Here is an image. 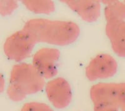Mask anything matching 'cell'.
I'll use <instances>...</instances> for the list:
<instances>
[{
    "mask_svg": "<svg viewBox=\"0 0 125 111\" xmlns=\"http://www.w3.org/2000/svg\"><path fill=\"white\" fill-rule=\"evenodd\" d=\"M24 6L36 14H48L54 11L55 4L52 1L25 0L22 1Z\"/></svg>",
    "mask_w": 125,
    "mask_h": 111,
    "instance_id": "obj_11",
    "label": "cell"
},
{
    "mask_svg": "<svg viewBox=\"0 0 125 111\" xmlns=\"http://www.w3.org/2000/svg\"><path fill=\"white\" fill-rule=\"evenodd\" d=\"M18 8L16 1H0V13L3 16L10 15Z\"/></svg>",
    "mask_w": 125,
    "mask_h": 111,
    "instance_id": "obj_13",
    "label": "cell"
},
{
    "mask_svg": "<svg viewBox=\"0 0 125 111\" xmlns=\"http://www.w3.org/2000/svg\"><path fill=\"white\" fill-rule=\"evenodd\" d=\"M36 44L32 37L22 29L6 39L4 44V54L10 59L22 61L30 57Z\"/></svg>",
    "mask_w": 125,
    "mask_h": 111,
    "instance_id": "obj_3",
    "label": "cell"
},
{
    "mask_svg": "<svg viewBox=\"0 0 125 111\" xmlns=\"http://www.w3.org/2000/svg\"><path fill=\"white\" fill-rule=\"evenodd\" d=\"M85 21H96L101 15V4L95 0H64L61 1Z\"/></svg>",
    "mask_w": 125,
    "mask_h": 111,
    "instance_id": "obj_8",
    "label": "cell"
},
{
    "mask_svg": "<svg viewBox=\"0 0 125 111\" xmlns=\"http://www.w3.org/2000/svg\"><path fill=\"white\" fill-rule=\"evenodd\" d=\"M118 107L111 105H96L94 107V111H119Z\"/></svg>",
    "mask_w": 125,
    "mask_h": 111,
    "instance_id": "obj_14",
    "label": "cell"
},
{
    "mask_svg": "<svg viewBox=\"0 0 125 111\" xmlns=\"http://www.w3.org/2000/svg\"><path fill=\"white\" fill-rule=\"evenodd\" d=\"M106 6L104 16L107 23H120L125 20V3L118 1H102Z\"/></svg>",
    "mask_w": 125,
    "mask_h": 111,
    "instance_id": "obj_10",
    "label": "cell"
},
{
    "mask_svg": "<svg viewBox=\"0 0 125 111\" xmlns=\"http://www.w3.org/2000/svg\"></svg>",
    "mask_w": 125,
    "mask_h": 111,
    "instance_id": "obj_16",
    "label": "cell"
},
{
    "mask_svg": "<svg viewBox=\"0 0 125 111\" xmlns=\"http://www.w3.org/2000/svg\"><path fill=\"white\" fill-rule=\"evenodd\" d=\"M44 85V78L33 64L20 63L14 65L10 73L8 96L14 102L21 101L27 95L41 91Z\"/></svg>",
    "mask_w": 125,
    "mask_h": 111,
    "instance_id": "obj_2",
    "label": "cell"
},
{
    "mask_svg": "<svg viewBox=\"0 0 125 111\" xmlns=\"http://www.w3.org/2000/svg\"><path fill=\"white\" fill-rule=\"evenodd\" d=\"M106 34L113 51L119 57H125V21L106 23Z\"/></svg>",
    "mask_w": 125,
    "mask_h": 111,
    "instance_id": "obj_9",
    "label": "cell"
},
{
    "mask_svg": "<svg viewBox=\"0 0 125 111\" xmlns=\"http://www.w3.org/2000/svg\"><path fill=\"white\" fill-rule=\"evenodd\" d=\"M46 93L50 102L57 109L66 108L72 100L70 84L62 77L53 79L47 83Z\"/></svg>",
    "mask_w": 125,
    "mask_h": 111,
    "instance_id": "obj_6",
    "label": "cell"
},
{
    "mask_svg": "<svg viewBox=\"0 0 125 111\" xmlns=\"http://www.w3.org/2000/svg\"><path fill=\"white\" fill-rule=\"evenodd\" d=\"M118 64L115 59L107 54H101L94 57L86 67L87 78L94 81L113 77L117 72Z\"/></svg>",
    "mask_w": 125,
    "mask_h": 111,
    "instance_id": "obj_5",
    "label": "cell"
},
{
    "mask_svg": "<svg viewBox=\"0 0 125 111\" xmlns=\"http://www.w3.org/2000/svg\"><path fill=\"white\" fill-rule=\"evenodd\" d=\"M90 96L94 105H111L120 108L125 98V83H98L91 88Z\"/></svg>",
    "mask_w": 125,
    "mask_h": 111,
    "instance_id": "obj_4",
    "label": "cell"
},
{
    "mask_svg": "<svg viewBox=\"0 0 125 111\" xmlns=\"http://www.w3.org/2000/svg\"><path fill=\"white\" fill-rule=\"evenodd\" d=\"M23 29L27 32L36 43H47L56 46L72 44L80 34V28L73 22L42 18L29 20Z\"/></svg>",
    "mask_w": 125,
    "mask_h": 111,
    "instance_id": "obj_1",
    "label": "cell"
},
{
    "mask_svg": "<svg viewBox=\"0 0 125 111\" xmlns=\"http://www.w3.org/2000/svg\"><path fill=\"white\" fill-rule=\"evenodd\" d=\"M60 51L54 48L40 49L34 54L33 65L44 79H50L57 74V64Z\"/></svg>",
    "mask_w": 125,
    "mask_h": 111,
    "instance_id": "obj_7",
    "label": "cell"
},
{
    "mask_svg": "<svg viewBox=\"0 0 125 111\" xmlns=\"http://www.w3.org/2000/svg\"><path fill=\"white\" fill-rule=\"evenodd\" d=\"M20 111H54L47 104L38 102H31L24 104Z\"/></svg>",
    "mask_w": 125,
    "mask_h": 111,
    "instance_id": "obj_12",
    "label": "cell"
},
{
    "mask_svg": "<svg viewBox=\"0 0 125 111\" xmlns=\"http://www.w3.org/2000/svg\"><path fill=\"white\" fill-rule=\"evenodd\" d=\"M120 109H121V111H125V98L124 99L122 103H121V106H120Z\"/></svg>",
    "mask_w": 125,
    "mask_h": 111,
    "instance_id": "obj_15",
    "label": "cell"
}]
</instances>
